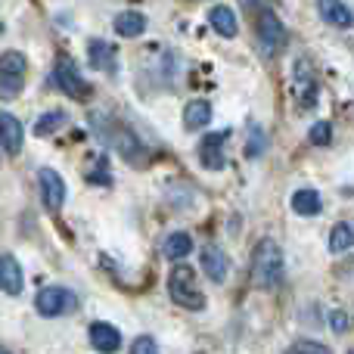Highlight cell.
Instances as JSON below:
<instances>
[{"mask_svg": "<svg viewBox=\"0 0 354 354\" xmlns=\"http://www.w3.org/2000/svg\"><path fill=\"white\" fill-rule=\"evenodd\" d=\"M91 345L103 354H112V351H118V345H122V333H118L112 324H91Z\"/></svg>", "mask_w": 354, "mask_h": 354, "instance_id": "8fae6325", "label": "cell"}, {"mask_svg": "<svg viewBox=\"0 0 354 354\" xmlns=\"http://www.w3.org/2000/svg\"><path fill=\"white\" fill-rule=\"evenodd\" d=\"M115 31H118V37L143 35V31H147V16H143V12H137V10L118 12V16H115Z\"/></svg>", "mask_w": 354, "mask_h": 354, "instance_id": "e0dca14e", "label": "cell"}, {"mask_svg": "<svg viewBox=\"0 0 354 354\" xmlns=\"http://www.w3.org/2000/svg\"><path fill=\"white\" fill-rule=\"evenodd\" d=\"M131 354H159V345H156V339L140 336L134 342V348H131Z\"/></svg>", "mask_w": 354, "mask_h": 354, "instance_id": "cb8c5ba5", "label": "cell"}, {"mask_svg": "<svg viewBox=\"0 0 354 354\" xmlns=\"http://www.w3.org/2000/svg\"><path fill=\"white\" fill-rule=\"evenodd\" d=\"M37 183H41V199L47 212H59L62 202H66V180L59 171L53 168H41L37 171Z\"/></svg>", "mask_w": 354, "mask_h": 354, "instance_id": "52a82bcc", "label": "cell"}, {"mask_svg": "<svg viewBox=\"0 0 354 354\" xmlns=\"http://www.w3.org/2000/svg\"><path fill=\"white\" fill-rule=\"evenodd\" d=\"M22 124H19L16 115H10V112H0V147H3L6 156H19L22 153Z\"/></svg>", "mask_w": 354, "mask_h": 354, "instance_id": "9c48e42d", "label": "cell"}, {"mask_svg": "<svg viewBox=\"0 0 354 354\" xmlns=\"http://www.w3.org/2000/svg\"><path fill=\"white\" fill-rule=\"evenodd\" d=\"M202 270L208 274L212 283H224L227 270H230V261H227V255L218 245H205V249H202Z\"/></svg>", "mask_w": 354, "mask_h": 354, "instance_id": "30bf717a", "label": "cell"}, {"mask_svg": "<svg viewBox=\"0 0 354 354\" xmlns=\"http://www.w3.org/2000/svg\"><path fill=\"white\" fill-rule=\"evenodd\" d=\"M0 286L10 295L22 292V268H19V261L12 255H0Z\"/></svg>", "mask_w": 354, "mask_h": 354, "instance_id": "4fadbf2b", "label": "cell"}, {"mask_svg": "<svg viewBox=\"0 0 354 354\" xmlns=\"http://www.w3.org/2000/svg\"><path fill=\"white\" fill-rule=\"evenodd\" d=\"M345 326H348V320H345V314H342V311H336V314H333V330H336V333H342Z\"/></svg>", "mask_w": 354, "mask_h": 354, "instance_id": "4316f807", "label": "cell"}, {"mask_svg": "<svg viewBox=\"0 0 354 354\" xmlns=\"http://www.w3.org/2000/svg\"><path fill=\"white\" fill-rule=\"evenodd\" d=\"M87 56H91V66L100 68V72H115V56H112V47L106 41H100V37H93L91 44H87Z\"/></svg>", "mask_w": 354, "mask_h": 354, "instance_id": "ac0fdd59", "label": "cell"}, {"mask_svg": "<svg viewBox=\"0 0 354 354\" xmlns=\"http://www.w3.org/2000/svg\"><path fill=\"white\" fill-rule=\"evenodd\" d=\"M258 3H261V0H243V6H245V10H255Z\"/></svg>", "mask_w": 354, "mask_h": 354, "instance_id": "83f0119b", "label": "cell"}, {"mask_svg": "<svg viewBox=\"0 0 354 354\" xmlns=\"http://www.w3.org/2000/svg\"><path fill=\"white\" fill-rule=\"evenodd\" d=\"M295 100H299L301 106H311L314 100H317V81L311 78L308 62H299V68H295Z\"/></svg>", "mask_w": 354, "mask_h": 354, "instance_id": "5bb4252c", "label": "cell"}, {"mask_svg": "<svg viewBox=\"0 0 354 354\" xmlns=\"http://www.w3.org/2000/svg\"><path fill=\"white\" fill-rule=\"evenodd\" d=\"M317 12L330 25H336V28H348V25L354 22L351 10L342 3V0H317Z\"/></svg>", "mask_w": 354, "mask_h": 354, "instance_id": "9a60e30c", "label": "cell"}, {"mask_svg": "<svg viewBox=\"0 0 354 354\" xmlns=\"http://www.w3.org/2000/svg\"><path fill=\"white\" fill-rule=\"evenodd\" d=\"M308 140H311L314 147H326V143L333 140V124L330 122H317L311 128V134H308Z\"/></svg>", "mask_w": 354, "mask_h": 354, "instance_id": "603a6c76", "label": "cell"}, {"mask_svg": "<svg viewBox=\"0 0 354 354\" xmlns=\"http://www.w3.org/2000/svg\"><path fill=\"white\" fill-rule=\"evenodd\" d=\"M289 354H330V351L320 348V345H311V342H299Z\"/></svg>", "mask_w": 354, "mask_h": 354, "instance_id": "d4e9b609", "label": "cell"}, {"mask_svg": "<svg viewBox=\"0 0 354 354\" xmlns=\"http://www.w3.org/2000/svg\"><path fill=\"white\" fill-rule=\"evenodd\" d=\"M283 277V252L274 239H261L252 255V283L258 289H274Z\"/></svg>", "mask_w": 354, "mask_h": 354, "instance_id": "6da1fadb", "label": "cell"}, {"mask_svg": "<svg viewBox=\"0 0 354 354\" xmlns=\"http://www.w3.org/2000/svg\"><path fill=\"white\" fill-rule=\"evenodd\" d=\"M208 22H212V28L218 31L221 37H236V31H239L236 12H233L230 6H224V3H218V6L208 10Z\"/></svg>", "mask_w": 354, "mask_h": 354, "instance_id": "7c38bea8", "label": "cell"}, {"mask_svg": "<svg viewBox=\"0 0 354 354\" xmlns=\"http://www.w3.org/2000/svg\"><path fill=\"white\" fill-rule=\"evenodd\" d=\"M261 147H264V137H261V131H258V128H252V147H249V156H258V153H261Z\"/></svg>", "mask_w": 354, "mask_h": 354, "instance_id": "484cf974", "label": "cell"}, {"mask_svg": "<svg viewBox=\"0 0 354 354\" xmlns=\"http://www.w3.org/2000/svg\"><path fill=\"white\" fill-rule=\"evenodd\" d=\"M0 354H10V351H6V348H0Z\"/></svg>", "mask_w": 354, "mask_h": 354, "instance_id": "f1b7e54d", "label": "cell"}, {"mask_svg": "<svg viewBox=\"0 0 354 354\" xmlns=\"http://www.w3.org/2000/svg\"><path fill=\"white\" fill-rule=\"evenodd\" d=\"M292 212L301 214V218H311V214L320 212V193L317 189H299V193L292 196Z\"/></svg>", "mask_w": 354, "mask_h": 354, "instance_id": "d6986e66", "label": "cell"}, {"mask_svg": "<svg viewBox=\"0 0 354 354\" xmlns=\"http://www.w3.org/2000/svg\"><path fill=\"white\" fill-rule=\"evenodd\" d=\"M35 308H37V314H44V317H59V314L75 311V308H78V299H75V292H68V289H62V286H47L37 292Z\"/></svg>", "mask_w": 354, "mask_h": 354, "instance_id": "277c9868", "label": "cell"}, {"mask_svg": "<svg viewBox=\"0 0 354 354\" xmlns=\"http://www.w3.org/2000/svg\"><path fill=\"white\" fill-rule=\"evenodd\" d=\"M212 122V106L205 100H189L187 109H183V128L187 131H199Z\"/></svg>", "mask_w": 354, "mask_h": 354, "instance_id": "2e32d148", "label": "cell"}, {"mask_svg": "<svg viewBox=\"0 0 354 354\" xmlns=\"http://www.w3.org/2000/svg\"><path fill=\"white\" fill-rule=\"evenodd\" d=\"M354 245V227L351 224H336L330 233V249L333 252H348Z\"/></svg>", "mask_w": 354, "mask_h": 354, "instance_id": "7402d4cb", "label": "cell"}, {"mask_svg": "<svg viewBox=\"0 0 354 354\" xmlns=\"http://www.w3.org/2000/svg\"><path fill=\"white\" fill-rule=\"evenodd\" d=\"M53 81L59 84V91L68 93L72 100H87L91 97V87H87V81L81 78L78 66H75L68 56H59V62H56V68H53Z\"/></svg>", "mask_w": 354, "mask_h": 354, "instance_id": "5b68a950", "label": "cell"}, {"mask_svg": "<svg viewBox=\"0 0 354 354\" xmlns=\"http://www.w3.org/2000/svg\"><path fill=\"white\" fill-rule=\"evenodd\" d=\"M168 295L180 308H187V311H202L205 308V295L196 286V274L189 264H177L171 270V277H168Z\"/></svg>", "mask_w": 354, "mask_h": 354, "instance_id": "7a4b0ae2", "label": "cell"}, {"mask_svg": "<svg viewBox=\"0 0 354 354\" xmlns=\"http://www.w3.org/2000/svg\"><path fill=\"white\" fill-rule=\"evenodd\" d=\"M25 87V56L10 50L0 56V100L19 97Z\"/></svg>", "mask_w": 354, "mask_h": 354, "instance_id": "3957f363", "label": "cell"}, {"mask_svg": "<svg viewBox=\"0 0 354 354\" xmlns=\"http://www.w3.org/2000/svg\"><path fill=\"white\" fill-rule=\"evenodd\" d=\"M189 252H193V239H189V233H171V236L165 239V255L171 258V261H183Z\"/></svg>", "mask_w": 354, "mask_h": 354, "instance_id": "44dd1931", "label": "cell"}, {"mask_svg": "<svg viewBox=\"0 0 354 354\" xmlns=\"http://www.w3.org/2000/svg\"><path fill=\"white\" fill-rule=\"evenodd\" d=\"M258 37H261V50L268 56L283 50V44H286V28H283V22L277 19V12L261 10V16H258Z\"/></svg>", "mask_w": 354, "mask_h": 354, "instance_id": "8992f818", "label": "cell"}, {"mask_svg": "<svg viewBox=\"0 0 354 354\" xmlns=\"http://www.w3.org/2000/svg\"><path fill=\"white\" fill-rule=\"evenodd\" d=\"M66 122H68V112L50 109V112H44V115L35 122V134H37V137H50L53 131H59Z\"/></svg>", "mask_w": 354, "mask_h": 354, "instance_id": "ffe728a7", "label": "cell"}, {"mask_svg": "<svg viewBox=\"0 0 354 354\" xmlns=\"http://www.w3.org/2000/svg\"><path fill=\"white\" fill-rule=\"evenodd\" d=\"M224 143H227V131H218V134H205V137H202V143H199V162L208 168V171H218V168L227 165Z\"/></svg>", "mask_w": 354, "mask_h": 354, "instance_id": "ba28073f", "label": "cell"}]
</instances>
